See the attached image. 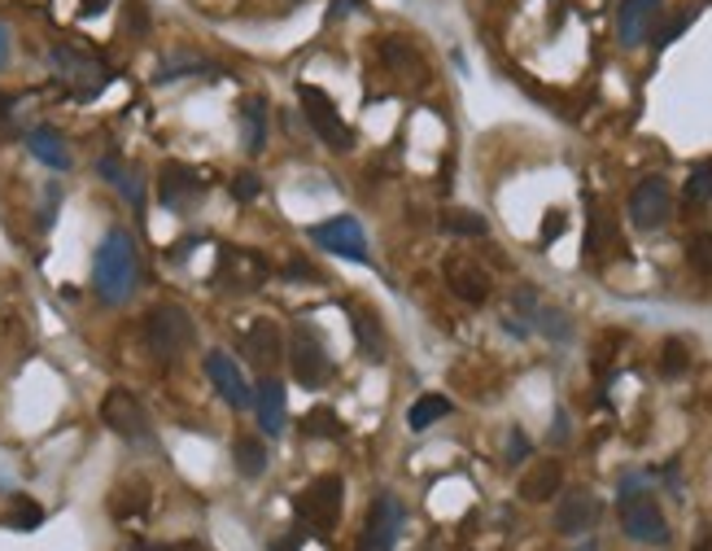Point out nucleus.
I'll return each mask as SVG.
<instances>
[{
  "mask_svg": "<svg viewBox=\"0 0 712 551\" xmlns=\"http://www.w3.org/2000/svg\"><path fill=\"white\" fill-rule=\"evenodd\" d=\"M140 285V254L127 228H110L93 254V290L106 307H123Z\"/></svg>",
  "mask_w": 712,
  "mask_h": 551,
  "instance_id": "1",
  "label": "nucleus"
},
{
  "mask_svg": "<svg viewBox=\"0 0 712 551\" xmlns=\"http://www.w3.org/2000/svg\"><path fill=\"white\" fill-rule=\"evenodd\" d=\"M49 66H53L58 88H62L66 97H75V101L101 97V93L110 88V79H114L110 66H106L97 53L79 49V45H53V49H49Z\"/></svg>",
  "mask_w": 712,
  "mask_h": 551,
  "instance_id": "2",
  "label": "nucleus"
},
{
  "mask_svg": "<svg viewBox=\"0 0 712 551\" xmlns=\"http://www.w3.org/2000/svg\"><path fill=\"white\" fill-rule=\"evenodd\" d=\"M341 494H345V481H341L336 473L315 477V481L293 499L297 529H310L319 542H328L332 529H336V521H341Z\"/></svg>",
  "mask_w": 712,
  "mask_h": 551,
  "instance_id": "3",
  "label": "nucleus"
},
{
  "mask_svg": "<svg viewBox=\"0 0 712 551\" xmlns=\"http://www.w3.org/2000/svg\"><path fill=\"white\" fill-rule=\"evenodd\" d=\"M197 342V325H193V316L184 311V307H175V303H162V307H154L149 316H145V346L158 355V359H180L188 346Z\"/></svg>",
  "mask_w": 712,
  "mask_h": 551,
  "instance_id": "4",
  "label": "nucleus"
},
{
  "mask_svg": "<svg viewBox=\"0 0 712 551\" xmlns=\"http://www.w3.org/2000/svg\"><path fill=\"white\" fill-rule=\"evenodd\" d=\"M621 529H625V538L647 542V547H664L668 542V521H664L655 494L634 490L629 481H625V494H621Z\"/></svg>",
  "mask_w": 712,
  "mask_h": 551,
  "instance_id": "5",
  "label": "nucleus"
},
{
  "mask_svg": "<svg viewBox=\"0 0 712 551\" xmlns=\"http://www.w3.org/2000/svg\"><path fill=\"white\" fill-rule=\"evenodd\" d=\"M297 101H302V114H306V123L315 127V136H319L328 149H336V154L354 149V132H349V123L336 114V106H332V97H328L323 88H315V84H302V88H297Z\"/></svg>",
  "mask_w": 712,
  "mask_h": 551,
  "instance_id": "6",
  "label": "nucleus"
},
{
  "mask_svg": "<svg viewBox=\"0 0 712 551\" xmlns=\"http://www.w3.org/2000/svg\"><path fill=\"white\" fill-rule=\"evenodd\" d=\"M407 525V507L398 494H377L372 507H368V521H364V534L354 542V551H394L398 547V534Z\"/></svg>",
  "mask_w": 712,
  "mask_h": 551,
  "instance_id": "7",
  "label": "nucleus"
},
{
  "mask_svg": "<svg viewBox=\"0 0 712 551\" xmlns=\"http://www.w3.org/2000/svg\"><path fill=\"white\" fill-rule=\"evenodd\" d=\"M267 276H271V267H267L262 254H254V249H245V245H223V249H219L214 281H219L223 290H232V294H254L258 285H267Z\"/></svg>",
  "mask_w": 712,
  "mask_h": 551,
  "instance_id": "8",
  "label": "nucleus"
},
{
  "mask_svg": "<svg viewBox=\"0 0 712 551\" xmlns=\"http://www.w3.org/2000/svg\"><path fill=\"white\" fill-rule=\"evenodd\" d=\"M310 241L336 258H349V262H368V236H364V223L354 215H332L323 223L310 228Z\"/></svg>",
  "mask_w": 712,
  "mask_h": 551,
  "instance_id": "9",
  "label": "nucleus"
},
{
  "mask_svg": "<svg viewBox=\"0 0 712 551\" xmlns=\"http://www.w3.org/2000/svg\"><path fill=\"white\" fill-rule=\"evenodd\" d=\"M289 364H293V381H297L302 390H323L328 377H332V359H328L323 342H319L310 329H302V325H297V333H293Z\"/></svg>",
  "mask_w": 712,
  "mask_h": 551,
  "instance_id": "10",
  "label": "nucleus"
},
{
  "mask_svg": "<svg viewBox=\"0 0 712 551\" xmlns=\"http://www.w3.org/2000/svg\"><path fill=\"white\" fill-rule=\"evenodd\" d=\"M101 420H106L119 438H127V442H149V438H154L140 399H136L132 390H123V385H114V390L101 399Z\"/></svg>",
  "mask_w": 712,
  "mask_h": 551,
  "instance_id": "11",
  "label": "nucleus"
},
{
  "mask_svg": "<svg viewBox=\"0 0 712 551\" xmlns=\"http://www.w3.org/2000/svg\"><path fill=\"white\" fill-rule=\"evenodd\" d=\"M668 215H673V193H668V184H664L660 175L638 180L634 193H629V223L642 228V232H655V228L668 223Z\"/></svg>",
  "mask_w": 712,
  "mask_h": 551,
  "instance_id": "12",
  "label": "nucleus"
},
{
  "mask_svg": "<svg viewBox=\"0 0 712 551\" xmlns=\"http://www.w3.org/2000/svg\"><path fill=\"white\" fill-rule=\"evenodd\" d=\"M660 10H664V0H621V10H616V40L625 49H638L651 36Z\"/></svg>",
  "mask_w": 712,
  "mask_h": 551,
  "instance_id": "13",
  "label": "nucleus"
},
{
  "mask_svg": "<svg viewBox=\"0 0 712 551\" xmlns=\"http://www.w3.org/2000/svg\"><path fill=\"white\" fill-rule=\"evenodd\" d=\"M201 193H206V184H201V175H197L193 167H184V162H167V167H162V175H158V197H162L167 210H188Z\"/></svg>",
  "mask_w": 712,
  "mask_h": 551,
  "instance_id": "14",
  "label": "nucleus"
},
{
  "mask_svg": "<svg viewBox=\"0 0 712 551\" xmlns=\"http://www.w3.org/2000/svg\"><path fill=\"white\" fill-rule=\"evenodd\" d=\"M206 377L214 381V390H219L223 403H232V407H249V403H254V390H249V381H245V372L236 368L232 355L210 351V355H206Z\"/></svg>",
  "mask_w": 712,
  "mask_h": 551,
  "instance_id": "15",
  "label": "nucleus"
},
{
  "mask_svg": "<svg viewBox=\"0 0 712 551\" xmlns=\"http://www.w3.org/2000/svg\"><path fill=\"white\" fill-rule=\"evenodd\" d=\"M446 285L455 298H464L468 307H481L490 298V276L486 267H477L472 258H451L446 262Z\"/></svg>",
  "mask_w": 712,
  "mask_h": 551,
  "instance_id": "16",
  "label": "nucleus"
},
{
  "mask_svg": "<svg viewBox=\"0 0 712 551\" xmlns=\"http://www.w3.org/2000/svg\"><path fill=\"white\" fill-rule=\"evenodd\" d=\"M594 521H599V499L590 490H568L560 499V507H555V529L568 534V538L594 529Z\"/></svg>",
  "mask_w": 712,
  "mask_h": 551,
  "instance_id": "17",
  "label": "nucleus"
},
{
  "mask_svg": "<svg viewBox=\"0 0 712 551\" xmlns=\"http://www.w3.org/2000/svg\"><path fill=\"white\" fill-rule=\"evenodd\" d=\"M254 407H258V425L267 438H280L284 425H289V399H284V385L262 377V385L254 390Z\"/></svg>",
  "mask_w": 712,
  "mask_h": 551,
  "instance_id": "18",
  "label": "nucleus"
},
{
  "mask_svg": "<svg viewBox=\"0 0 712 551\" xmlns=\"http://www.w3.org/2000/svg\"><path fill=\"white\" fill-rule=\"evenodd\" d=\"M245 351H249V359H254L262 372H271V368L284 359V338H280V325H275V320H254V325H249V333H245Z\"/></svg>",
  "mask_w": 712,
  "mask_h": 551,
  "instance_id": "19",
  "label": "nucleus"
},
{
  "mask_svg": "<svg viewBox=\"0 0 712 551\" xmlns=\"http://www.w3.org/2000/svg\"><path fill=\"white\" fill-rule=\"evenodd\" d=\"M560 486H564V468H560V460H538V464L525 468L516 494H520L525 503H547L551 494H560Z\"/></svg>",
  "mask_w": 712,
  "mask_h": 551,
  "instance_id": "20",
  "label": "nucleus"
},
{
  "mask_svg": "<svg viewBox=\"0 0 712 551\" xmlns=\"http://www.w3.org/2000/svg\"><path fill=\"white\" fill-rule=\"evenodd\" d=\"M27 149L36 162H45L49 171H71V149H66V136L58 127H32L27 132Z\"/></svg>",
  "mask_w": 712,
  "mask_h": 551,
  "instance_id": "21",
  "label": "nucleus"
},
{
  "mask_svg": "<svg viewBox=\"0 0 712 551\" xmlns=\"http://www.w3.org/2000/svg\"><path fill=\"white\" fill-rule=\"evenodd\" d=\"M101 175L132 201V210H145V184H140V175H136V167H127L123 158H114V154H106L101 158Z\"/></svg>",
  "mask_w": 712,
  "mask_h": 551,
  "instance_id": "22",
  "label": "nucleus"
},
{
  "mask_svg": "<svg viewBox=\"0 0 712 551\" xmlns=\"http://www.w3.org/2000/svg\"><path fill=\"white\" fill-rule=\"evenodd\" d=\"M271 106H267V97H249L245 106H241V136H245V149L249 154H262L267 149V114Z\"/></svg>",
  "mask_w": 712,
  "mask_h": 551,
  "instance_id": "23",
  "label": "nucleus"
},
{
  "mask_svg": "<svg viewBox=\"0 0 712 551\" xmlns=\"http://www.w3.org/2000/svg\"><path fill=\"white\" fill-rule=\"evenodd\" d=\"M232 460H236V468H241L245 477H262V473H267V464H271L267 442H262V438H254V433H241V438L232 442Z\"/></svg>",
  "mask_w": 712,
  "mask_h": 551,
  "instance_id": "24",
  "label": "nucleus"
},
{
  "mask_svg": "<svg viewBox=\"0 0 712 551\" xmlns=\"http://www.w3.org/2000/svg\"><path fill=\"white\" fill-rule=\"evenodd\" d=\"M149 507V486L145 481H127L110 494V516L114 521H127V516H140Z\"/></svg>",
  "mask_w": 712,
  "mask_h": 551,
  "instance_id": "25",
  "label": "nucleus"
},
{
  "mask_svg": "<svg viewBox=\"0 0 712 551\" xmlns=\"http://www.w3.org/2000/svg\"><path fill=\"white\" fill-rule=\"evenodd\" d=\"M354 333H359V346H364V355L368 359H385V333H381V320H377V311H354Z\"/></svg>",
  "mask_w": 712,
  "mask_h": 551,
  "instance_id": "26",
  "label": "nucleus"
},
{
  "mask_svg": "<svg viewBox=\"0 0 712 551\" xmlns=\"http://www.w3.org/2000/svg\"><path fill=\"white\" fill-rule=\"evenodd\" d=\"M607 249H621V232H616V223L607 219V210H594V215H590V232H586V254L599 258V254H607Z\"/></svg>",
  "mask_w": 712,
  "mask_h": 551,
  "instance_id": "27",
  "label": "nucleus"
},
{
  "mask_svg": "<svg viewBox=\"0 0 712 551\" xmlns=\"http://www.w3.org/2000/svg\"><path fill=\"white\" fill-rule=\"evenodd\" d=\"M451 416V399L446 394H425V399H416V407L407 412V425L416 429V433H425V429H433L438 420H446Z\"/></svg>",
  "mask_w": 712,
  "mask_h": 551,
  "instance_id": "28",
  "label": "nucleus"
},
{
  "mask_svg": "<svg viewBox=\"0 0 712 551\" xmlns=\"http://www.w3.org/2000/svg\"><path fill=\"white\" fill-rule=\"evenodd\" d=\"M442 228H446L451 236H486V232H490L486 215H477V210H446V215H442Z\"/></svg>",
  "mask_w": 712,
  "mask_h": 551,
  "instance_id": "29",
  "label": "nucleus"
},
{
  "mask_svg": "<svg viewBox=\"0 0 712 551\" xmlns=\"http://www.w3.org/2000/svg\"><path fill=\"white\" fill-rule=\"evenodd\" d=\"M302 433L306 438H341V416L332 407H310L302 420Z\"/></svg>",
  "mask_w": 712,
  "mask_h": 551,
  "instance_id": "30",
  "label": "nucleus"
},
{
  "mask_svg": "<svg viewBox=\"0 0 712 551\" xmlns=\"http://www.w3.org/2000/svg\"><path fill=\"white\" fill-rule=\"evenodd\" d=\"M690 368V355H686V342H677V338H668L664 346H660V377L664 381H677L682 372Z\"/></svg>",
  "mask_w": 712,
  "mask_h": 551,
  "instance_id": "31",
  "label": "nucleus"
},
{
  "mask_svg": "<svg viewBox=\"0 0 712 551\" xmlns=\"http://www.w3.org/2000/svg\"><path fill=\"white\" fill-rule=\"evenodd\" d=\"M45 521V507L36 503V499H27V494H14V503H10V525L14 529H36Z\"/></svg>",
  "mask_w": 712,
  "mask_h": 551,
  "instance_id": "32",
  "label": "nucleus"
},
{
  "mask_svg": "<svg viewBox=\"0 0 712 551\" xmlns=\"http://www.w3.org/2000/svg\"><path fill=\"white\" fill-rule=\"evenodd\" d=\"M533 320H538V329H542L547 338H555V342H568V338H573L568 316H560V311H551V307H533Z\"/></svg>",
  "mask_w": 712,
  "mask_h": 551,
  "instance_id": "33",
  "label": "nucleus"
},
{
  "mask_svg": "<svg viewBox=\"0 0 712 551\" xmlns=\"http://www.w3.org/2000/svg\"><path fill=\"white\" fill-rule=\"evenodd\" d=\"M686 262H690L699 276H712V232H699V236L686 245Z\"/></svg>",
  "mask_w": 712,
  "mask_h": 551,
  "instance_id": "34",
  "label": "nucleus"
},
{
  "mask_svg": "<svg viewBox=\"0 0 712 551\" xmlns=\"http://www.w3.org/2000/svg\"><path fill=\"white\" fill-rule=\"evenodd\" d=\"M381 58H385L394 71H407V66H416V53H412V45H407V40H398V36H385V40H381Z\"/></svg>",
  "mask_w": 712,
  "mask_h": 551,
  "instance_id": "35",
  "label": "nucleus"
},
{
  "mask_svg": "<svg viewBox=\"0 0 712 551\" xmlns=\"http://www.w3.org/2000/svg\"><path fill=\"white\" fill-rule=\"evenodd\" d=\"M686 206H703V201H712V167H699L690 180H686Z\"/></svg>",
  "mask_w": 712,
  "mask_h": 551,
  "instance_id": "36",
  "label": "nucleus"
},
{
  "mask_svg": "<svg viewBox=\"0 0 712 551\" xmlns=\"http://www.w3.org/2000/svg\"><path fill=\"white\" fill-rule=\"evenodd\" d=\"M123 32H127V36H149V10L140 5V0H127V10H123Z\"/></svg>",
  "mask_w": 712,
  "mask_h": 551,
  "instance_id": "37",
  "label": "nucleus"
},
{
  "mask_svg": "<svg viewBox=\"0 0 712 551\" xmlns=\"http://www.w3.org/2000/svg\"><path fill=\"white\" fill-rule=\"evenodd\" d=\"M258 193H262V184H258V175H254V171L232 175V197H236V201H254Z\"/></svg>",
  "mask_w": 712,
  "mask_h": 551,
  "instance_id": "38",
  "label": "nucleus"
},
{
  "mask_svg": "<svg viewBox=\"0 0 712 551\" xmlns=\"http://www.w3.org/2000/svg\"><path fill=\"white\" fill-rule=\"evenodd\" d=\"M14 114H19V97L14 93H0V140L14 132Z\"/></svg>",
  "mask_w": 712,
  "mask_h": 551,
  "instance_id": "39",
  "label": "nucleus"
},
{
  "mask_svg": "<svg viewBox=\"0 0 712 551\" xmlns=\"http://www.w3.org/2000/svg\"><path fill=\"white\" fill-rule=\"evenodd\" d=\"M564 228H568V215H564V210H551V215L542 219V245L555 241V236H564Z\"/></svg>",
  "mask_w": 712,
  "mask_h": 551,
  "instance_id": "40",
  "label": "nucleus"
},
{
  "mask_svg": "<svg viewBox=\"0 0 712 551\" xmlns=\"http://www.w3.org/2000/svg\"><path fill=\"white\" fill-rule=\"evenodd\" d=\"M690 23H695V14H682V19H673V23L660 32V40H655V45H660V49H664V45H673V40H677V36H682Z\"/></svg>",
  "mask_w": 712,
  "mask_h": 551,
  "instance_id": "41",
  "label": "nucleus"
},
{
  "mask_svg": "<svg viewBox=\"0 0 712 551\" xmlns=\"http://www.w3.org/2000/svg\"><path fill=\"white\" fill-rule=\"evenodd\" d=\"M525 455H529V438H525L520 429H512V438H507V460H512V464H520Z\"/></svg>",
  "mask_w": 712,
  "mask_h": 551,
  "instance_id": "42",
  "label": "nucleus"
},
{
  "mask_svg": "<svg viewBox=\"0 0 712 551\" xmlns=\"http://www.w3.org/2000/svg\"><path fill=\"white\" fill-rule=\"evenodd\" d=\"M10 58H14V40H10V27L0 23V71L10 66Z\"/></svg>",
  "mask_w": 712,
  "mask_h": 551,
  "instance_id": "43",
  "label": "nucleus"
},
{
  "mask_svg": "<svg viewBox=\"0 0 712 551\" xmlns=\"http://www.w3.org/2000/svg\"><path fill=\"white\" fill-rule=\"evenodd\" d=\"M110 10V0H84L79 5V19H97V14H106Z\"/></svg>",
  "mask_w": 712,
  "mask_h": 551,
  "instance_id": "44",
  "label": "nucleus"
},
{
  "mask_svg": "<svg viewBox=\"0 0 712 551\" xmlns=\"http://www.w3.org/2000/svg\"><path fill=\"white\" fill-rule=\"evenodd\" d=\"M568 438V412H555V429H551V442H564Z\"/></svg>",
  "mask_w": 712,
  "mask_h": 551,
  "instance_id": "45",
  "label": "nucleus"
},
{
  "mask_svg": "<svg viewBox=\"0 0 712 551\" xmlns=\"http://www.w3.org/2000/svg\"><path fill=\"white\" fill-rule=\"evenodd\" d=\"M695 551H712V529H708V525L695 534Z\"/></svg>",
  "mask_w": 712,
  "mask_h": 551,
  "instance_id": "46",
  "label": "nucleus"
},
{
  "mask_svg": "<svg viewBox=\"0 0 712 551\" xmlns=\"http://www.w3.org/2000/svg\"><path fill=\"white\" fill-rule=\"evenodd\" d=\"M284 271H289V276H293V281H297V276H310V267H306V262H302V258H293V262H289V267H284Z\"/></svg>",
  "mask_w": 712,
  "mask_h": 551,
  "instance_id": "47",
  "label": "nucleus"
},
{
  "mask_svg": "<svg viewBox=\"0 0 712 551\" xmlns=\"http://www.w3.org/2000/svg\"><path fill=\"white\" fill-rule=\"evenodd\" d=\"M577 551H594V542H581V547H577Z\"/></svg>",
  "mask_w": 712,
  "mask_h": 551,
  "instance_id": "48",
  "label": "nucleus"
},
{
  "mask_svg": "<svg viewBox=\"0 0 712 551\" xmlns=\"http://www.w3.org/2000/svg\"><path fill=\"white\" fill-rule=\"evenodd\" d=\"M289 5H293V0H289Z\"/></svg>",
  "mask_w": 712,
  "mask_h": 551,
  "instance_id": "49",
  "label": "nucleus"
},
{
  "mask_svg": "<svg viewBox=\"0 0 712 551\" xmlns=\"http://www.w3.org/2000/svg\"><path fill=\"white\" fill-rule=\"evenodd\" d=\"M425 551H429V547H425Z\"/></svg>",
  "mask_w": 712,
  "mask_h": 551,
  "instance_id": "50",
  "label": "nucleus"
}]
</instances>
